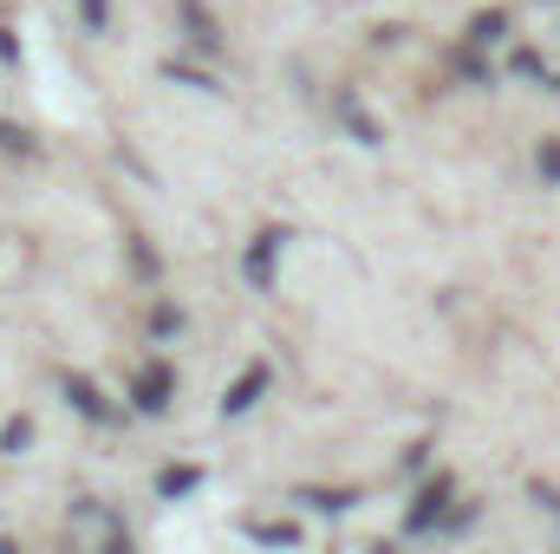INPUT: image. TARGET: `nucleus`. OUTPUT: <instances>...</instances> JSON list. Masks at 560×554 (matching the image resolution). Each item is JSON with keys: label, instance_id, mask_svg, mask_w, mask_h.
<instances>
[{"label": "nucleus", "instance_id": "17", "mask_svg": "<svg viewBox=\"0 0 560 554\" xmlns=\"http://www.w3.org/2000/svg\"><path fill=\"white\" fill-rule=\"evenodd\" d=\"M0 59H7V66L20 59V46H13V33H0Z\"/></svg>", "mask_w": 560, "mask_h": 554}, {"label": "nucleus", "instance_id": "13", "mask_svg": "<svg viewBox=\"0 0 560 554\" xmlns=\"http://www.w3.org/2000/svg\"><path fill=\"white\" fill-rule=\"evenodd\" d=\"M150 326H156V339H170V333H183V313H176V307H156Z\"/></svg>", "mask_w": 560, "mask_h": 554}, {"label": "nucleus", "instance_id": "11", "mask_svg": "<svg viewBox=\"0 0 560 554\" xmlns=\"http://www.w3.org/2000/svg\"><path fill=\"white\" fill-rule=\"evenodd\" d=\"M26 443H33V424H26V417H13V424L0 430V450H7V457H20Z\"/></svg>", "mask_w": 560, "mask_h": 554}, {"label": "nucleus", "instance_id": "10", "mask_svg": "<svg viewBox=\"0 0 560 554\" xmlns=\"http://www.w3.org/2000/svg\"><path fill=\"white\" fill-rule=\"evenodd\" d=\"M502 33H509V13H502V7H495V13H482V20L469 26V39H476V46H489V39H502Z\"/></svg>", "mask_w": 560, "mask_h": 554}, {"label": "nucleus", "instance_id": "12", "mask_svg": "<svg viewBox=\"0 0 560 554\" xmlns=\"http://www.w3.org/2000/svg\"><path fill=\"white\" fill-rule=\"evenodd\" d=\"M300 503H313V509H326V516H339V509H352V489H332V496H326V489H306Z\"/></svg>", "mask_w": 560, "mask_h": 554}, {"label": "nucleus", "instance_id": "3", "mask_svg": "<svg viewBox=\"0 0 560 554\" xmlns=\"http://www.w3.org/2000/svg\"><path fill=\"white\" fill-rule=\"evenodd\" d=\"M176 20L189 26V46H196V53H222V33H215V20H209L202 0H176Z\"/></svg>", "mask_w": 560, "mask_h": 554}, {"label": "nucleus", "instance_id": "7", "mask_svg": "<svg viewBox=\"0 0 560 554\" xmlns=\"http://www.w3.org/2000/svg\"><path fill=\"white\" fill-rule=\"evenodd\" d=\"M66 399H72L79 412L92 417V424H112V405L98 399V385H92V379H66Z\"/></svg>", "mask_w": 560, "mask_h": 554}, {"label": "nucleus", "instance_id": "9", "mask_svg": "<svg viewBox=\"0 0 560 554\" xmlns=\"http://www.w3.org/2000/svg\"><path fill=\"white\" fill-rule=\"evenodd\" d=\"M248 535H255V542H275V549H293V542H300L293 522H248Z\"/></svg>", "mask_w": 560, "mask_h": 554}, {"label": "nucleus", "instance_id": "8", "mask_svg": "<svg viewBox=\"0 0 560 554\" xmlns=\"http://www.w3.org/2000/svg\"><path fill=\"white\" fill-rule=\"evenodd\" d=\"M196 483H202V470H163V476H156V496L176 503V496H189Z\"/></svg>", "mask_w": 560, "mask_h": 554}, {"label": "nucleus", "instance_id": "14", "mask_svg": "<svg viewBox=\"0 0 560 554\" xmlns=\"http://www.w3.org/2000/svg\"><path fill=\"white\" fill-rule=\"evenodd\" d=\"M535 163H541V176H548V183H560V143L555 138L541 143V157H535Z\"/></svg>", "mask_w": 560, "mask_h": 554}, {"label": "nucleus", "instance_id": "6", "mask_svg": "<svg viewBox=\"0 0 560 554\" xmlns=\"http://www.w3.org/2000/svg\"><path fill=\"white\" fill-rule=\"evenodd\" d=\"M332 112L346 118V131H352V138H359V143H378V138H385V131H378V125L365 118V105H359L352 92H332Z\"/></svg>", "mask_w": 560, "mask_h": 554}, {"label": "nucleus", "instance_id": "4", "mask_svg": "<svg viewBox=\"0 0 560 554\" xmlns=\"http://www.w3.org/2000/svg\"><path fill=\"white\" fill-rule=\"evenodd\" d=\"M268 379H275L268 366H248V372H242V379L222 392V417H242L248 405H255V399H261V392H268Z\"/></svg>", "mask_w": 560, "mask_h": 554}, {"label": "nucleus", "instance_id": "1", "mask_svg": "<svg viewBox=\"0 0 560 554\" xmlns=\"http://www.w3.org/2000/svg\"><path fill=\"white\" fill-rule=\"evenodd\" d=\"M450 496H456V483H450V476H436V483H423V496H418V509L405 516V529H411V535H430V529L443 522V509H450Z\"/></svg>", "mask_w": 560, "mask_h": 554}, {"label": "nucleus", "instance_id": "2", "mask_svg": "<svg viewBox=\"0 0 560 554\" xmlns=\"http://www.w3.org/2000/svg\"><path fill=\"white\" fill-rule=\"evenodd\" d=\"M170 392H176V372H170L163 359H156V366H143L138 385H131V399H138V412H143V417L163 412V405H170Z\"/></svg>", "mask_w": 560, "mask_h": 554}, {"label": "nucleus", "instance_id": "15", "mask_svg": "<svg viewBox=\"0 0 560 554\" xmlns=\"http://www.w3.org/2000/svg\"><path fill=\"white\" fill-rule=\"evenodd\" d=\"M79 13H85V26H92V33H105V20H112V13H105V0H79Z\"/></svg>", "mask_w": 560, "mask_h": 554}, {"label": "nucleus", "instance_id": "5", "mask_svg": "<svg viewBox=\"0 0 560 554\" xmlns=\"http://www.w3.org/2000/svg\"><path fill=\"white\" fill-rule=\"evenodd\" d=\"M280 242H287L280 229H261V235H255V249H248V262H242V275L255 280V287H268V280H275V255H280Z\"/></svg>", "mask_w": 560, "mask_h": 554}, {"label": "nucleus", "instance_id": "16", "mask_svg": "<svg viewBox=\"0 0 560 554\" xmlns=\"http://www.w3.org/2000/svg\"><path fill=\"white\" fill-rule=\"evenodd\" d=\"M0 150H33V138L20 125H0Z\"/></svg>", "mask_w": 560, "mask_h": 554}]
</instances>
